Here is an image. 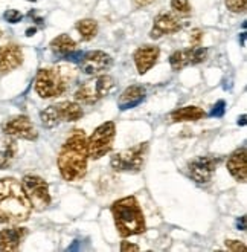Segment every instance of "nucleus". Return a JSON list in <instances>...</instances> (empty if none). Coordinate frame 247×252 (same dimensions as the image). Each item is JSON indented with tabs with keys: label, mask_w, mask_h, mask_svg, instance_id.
Listing matches in <instances>:
<instances>
[{
	"label": "nucleus",
	"mask_w": 247,
	"mask_h": 252,
	"mask_svg": "<svg viewBox=\"0 0 247 252\" xmlns=\"http://www.w3.org/2000/svg\"><path fill=\"white\" fill-rule=\"evenodd\" d=\"M208 57V49L201 46H191L188 49L176 51L169 57V64L172 70H182L186 66H194L203 63Z\"/></svg>",
	"instance_id": "9b49d317"
},
{
	"label": "nucleus",
	"mask_w": 247,
	"mask_h": 252,
	"mask_svg": "<svg viewBox=\"0 0 247 252\" xmlns=\"http://www.w3.org/2000/svg\"><path fill=\"white\" fill-rule=\"evenodd\" d=\"M113 66V58L103 51L87 52L80 62V67L87 75H98Z\"/></svg>",
	"instance_id": "ddd939ff"
},
{
	"label": "nucleus",
	"mask_w": 247,
	"mask_h": 252,
	"mask_svg": "<svg viewBox=\"0 0 247 252\" xmlns=\"http://www.w3.org/2000/svg\"><path fill=\"white\" fill-rule=\"evenodd\" d=\"M77 31L80 32L81 38L82 40H92L96 37L98 34V23L92 19H84V20H80L77 25Z\"/></svg>",
	"instance_id": "5701e85b"
},
{
	"label": "nucleus",
	"mask_w": 247,
	"mask_h": 252,
	"mask_svg": "<svg viewBox=\"0 0 247 252\" xmlns=\"http://www.w3.org/2000/svg\"><path fill=\"white\" fill-rule=\"evenodd\" d=\"M226 248L232 252H246L247 251V246L240 242V240H226Z\"/></svg>",
	"instance_id": "bb28decb"
},
{
	"label": "nucleus",
	"mask_w": 247,
	"mask_h": 252,
	"mask_svg": "<svg viewBox=\"0 0 247 252\" xmlns=\"http://www.w3.org/2000/svg\"><path fill=\"white\" fill-rule=\"evenodd\" d=\"M51 49L58 55L67 57V55H72L77 51V43L67 34H61L51 41Z\"/></svg>",
	"instance_id": "412c9836"
},
{
	"label": "nucleus",
	"mask_w": 247,
	"mask_h": 252,
	"mask_svg": "<svg viewBox=\"0 0 247 252\" xmlns=\"http://www.w3.org/2000/svg\"><path fill=\"white\" fill-rule=\"evenodd\" d=\"M171 8L180 16H188L191 12L190 0H171Z\"/></svg>",
	"instance_id": "b1692460"
},
{
	"label": "nucleus",
	"mask_w": 247,
	"mask_h": 252,
	"mask_svg": "<svg viewBox=\"0 0 247 252\" xmlns=\"http://www.w3.org/2000/svg\"><path fill=\"white\" fill-rule=\"evenodd\" d=\"M35 31H37L35 28H29L27 31H26V35H27V37H31V35H34V34H35Z\"/></svg>",
	"instance_id": "473e14b6"
},
{
	"label": "nucleus",
	"mask_w": 247,
	"mask_h": 252,
	"mask_svg": "<svg viewBox=\"0 0 247 252\" xmlns=\"http://www.w3.org/2000/svg\"><path fill=\"white\" fill-rule=\"evenodd\" d=\"M22 187L34 210L43 211L51 205L49 185L45 179H41V177L34 176V174H27L23 177Z\"/></svg>",
	"instance_id": "1a4fd4ad"
},
{
	"label": "nucleus",
	"mask_w": 247,
	"mask_h": 252,
	"mask_svg": "<svg viewBox=\"0 0 247 252\" xmlns=\"http://www.w3.org/2000/svg\"><path fill=\"white\" fill-rule=\"evenodd\" d=\"M148 155V142L137 144L111 156L110 165L114 171L121 173H137L142 170Z\"/></svg>",
	"instance_id": "423d86ee"
},
{
	"label": "nucleus",
	"mask_w": 247,
	"mask_h": 252,
	"mask_svg": "<svg viewBox=\"0 0 247 252\" xmlns=\"http://www.w3.org/2000/svg\"><path fill=\"white\" fill-rule=\"evenodd\" d=\"M3 131L11 138H20L27 141H35L38 133L27 116H14L3 124Z\"/></svg>",
	"instance_id": "f8f14e48"
},
{
	"label": "nucleus",
	"mask_w": 247,
	"mask_h": 252,
	"mask_svg": "<svg viewBox=\"0 0 247 252\" xmlns=\"http://www.w3.org/2000/svg\"><path fill=\"white\" fill-rule=\"evenodd\" d=\"M3 17H5V20L9 22V23H19V22L23 19L22 12L17 11V9H8V11L3 14Z\"/></svg>",
	"instance_id": "a878e982"
},
{
	"label": "nucleus",
	"mask_w": 247,
	"mask_h": 252,
	"mask_svg": "<svg viewBox=\"0 0 247 252\" xmlns=\"http://www.w3.org/2000/svg\"><path fill=\"white\" fill-rule=\"evenodd\" d=\"M140 248L137 245H132V243H128V242H122L121 245V251H139Z\"/></svg>",
	"instance_id": "c756f323"
},
{
	"label": "nucleus",
	"mask_w": 247,
	"mask_h": 252,
	"mask_svg": "<svg viewBox=\"0 0 247 252\" xmlns=\"http://www.w3.org/2000/svg\"><path fill=\"white\" fill-rule=\"evenodd\" d=\"M75 80V72L70 66H55L40 69L35 78V92L41 98L61 96Z\"/></svg>",
	"instance_id": "20e7f679"
},
{
	"label": "nucleus",
	"mask_w": 247,
	"mask_h": 252,
	"mask_svg": "<svg viewBox=\"0 0 247 252\" xmlns=\"http://www.w3.org/2000/svg\"><path fill=\"white\" fill-rule=\"evenodd\" d=\"M32 205L29 202L22 182L14 177L0 179V221L22 223L31 216Z\"/></svg>",
	"instance_id": "f03ea898"
},
{
	"label": "nucleus",
	"mask_w": 247,
	"mask_h": 252,
	"mask_svg": "<svg viewBox=\"0 0 247 252\" xmlns=\"http://www.w3.org/2000/svg\"><path fill=\"white\" fill-rule=\"evenodd\" d=\"M27 235L26 228L14 226L0 231V251H17Z\"/></svg>",
	"instance_id": "a211bd4d"
},
{
	"label": "nucleus",
	"mask_w": 247,
	"mask_h": 252,
	"mask_svg": "<svg viewBox=\"0 0 247 252\" xmlns=\"http://www.w3.org/2000/svg\"><path fill=\"white\" fill-rule=\"evenodd\" d=\"M16 153H17V142L12 138H6L3 141L2 153H0V170H5L6 167H9Z\"/></svg>",
	"instance_id": "4be33fe9"
},
{
	"label": "nucleus",
	"mask_w": 247,
	"mask_h": 252,
	"mask_svg": "<svg viewBox=\"0 0 247 252\" xmlns=\"http://www.w3.org/2000/svg\"><path fill=\"white\" fill-rule=\"evenodd\" d=\"M111 214L114 225L122 239L132 235H139L145 231V217L142 208L135 196L122 197L113 202Z\"/></svg>",
	"instance_id": "7ed1b4c3"
},
{
	"label": "nucleus",
	"mask_w": 247,
	"mask_h": 252,
	"mask_svg": "<svg viewBox=\"0 0 247 252\" xmlns=\"http://www.w3.org/2000/svg\"><path fill=\"white\" fill-rule=\"evenodd\" d=\"M180 22L176 16H172L169 12H162L154 19L153 28L150 31V37L153 40H157L164 35H171V34H176L180 31Z\"/></svg>",
	"instance_id": "4468645a"
},
{
	"label": "nucleus",
	"mask_w": 247,
	"mask_h": 252,
	"mask_svg": "<svg viewBox=\"0 0 247 252\" xmlns=\"http://www.w3.org/2000/svg\"><path fill=\"white\" fill-rule=\"evenodd\" d=\"M238 228H241V231L246 229V217H244V216L241 217V221L238 220Z\"/></svg>",
	"instance_id": "2f4dec72"
},
{
	"label": "nucleus",
	"mask_w": 247,
	"mask_h": 252,
	"mask_svg": "<svg viewBox=\"0 0 247 252\" xmlns=\"http://www.w3.org/2000/svg\"><path fill=\"white\" fill-rule=\"evenodd\" d=\"M145 98V89L142 86H130L119 96L118 106L121 110H128L139 106Z\"/></svg>",
	"instance_id": "6ab92c4d"
},
{
	"label": "nucleus",
	"mask_w": 247,
	"mask_h": 252,
	"mask_svg": "<svg viewBox=\"0 0 247 252\" xmlns=\"http://www.w3.org/2000/svg\"><path fill=\"white\" fill-rule=\"evenodd\" d=\"M84 115L82 109L77 102L70 101H61L46 107L40 113L41 123L48 128H54L56 126H60L61 123H74L81 120Z\"/></svg>",
	"instance_id": "39448f33"
},
{
	"label": "nucleus",
	"mask_w": 247,
	"mask_h": 252,
	"mask_svg": "<svg viewBox=\"0 0 247 252\" xmlns=\"http://www.w3.org/2000/svg\"><path fill=\"white\" fill-rule=\"evenodd\" d=\"M226 6L232 12H244L247 6V0H226Z\"/></svg>",
	"instance_id": "393cba45"
},
{
	"label": "nucleus",
	"mask_w": 247,
	"mask_h": 252,
	"mask_svg": "<svg viewBox=\"0 0 247 252\" xmlns=\"http://www.w3.org/2000/svg\"><path fill=\"white\" fill-rule=\"evenodd\" d=\"M23 63V51L19 44H5L0 48V73H8Z\"/></svg>",
	"instance_id": "2eb2a0df"
},
{
	"label": "nucleus",
	"mask_w": 247,
	"mask_h": 252,
	"mask_svg": "<svg viewBox=\"0 0 247 252\" xmlns=\"http://www.w3.org/2000/svg\"><path fill=\"white\" fill-rule=\"evenodd\" d=\"M87 159L89 152H87V136L84 130H72L58 153L56 160L63 179L74 182L84 177L87 173Z\"/></svg>",
	"instance_id": "f257e3e1"
},
{
	"label": "nucleus",
	"mask_w": 247,
	"mask_h": 252,
	"mask_svg": "<svg viewBox=\"0 0 247 252\" xmlns=\"http://www.w3.org/2000/svg\"><path fill=\"white\" fill-rule=\"evenodd\" d=\"M220 162H221L220 158L198 156L188 164V173H190L191 179L195 181L197 184H208L212 179L217 167L220 165Z\"/></svg>",
	"instance_id": "9d476101"
},
{
	"label": "nucleus",
	"mask_w": 247,
	"mask_h": 252,
	"mask_svg": "<svg viewBox=\"0 0 247 252\" xmlns=\"http://www.w3.org/2000/svg\"><path fill=\"white\" fill-rule=\"evenodd\" d=\"M116 136V126L113 121H107L95 128V131L87 139V152H89V158L93 160L101 159L106 156L111 148L113 141Z\"/></svg>",
	"instance_id": "0eeeda50"
},
{
	"label": "nucleus",
	"mask_w": 247,
	"mask_h": 252,
	"mask_svg": "<svg viewBox=\"0 0 247 252\" xmlns=\"http://www.w3.org/2000/svg\"><path fill=\"white\" fill-rule=\"evenodd\" d=\"M114 87V81L109 75H99L92 81H87L75 92V101L81 104H95L107 96Z\"/></svg>",
	"instance_id": "6e6552de"
},
{
	"label": "nucleus",
	"mask_w": 247,
	"mask_h": 252,
	"mask_svg": "<svg viewBox=\"0 0 247 252\" xmlns=\"http://www.w3.org/2000/svg\"><path fill=\"white\" fill-rule=\"evenodd\" d=\"M206 112L197 106H186L169 113L168 120L171 123H185V121H198L206 118Z\"/></svg>",
	"instance_id": "aec40b11"
},
{
	"label": "nucleus",
	"mask_w": 247,
	"mask_h": 252,
	"mask_svg": "<svg viewBox=\"0 0 247 252\" xmlns=\"http://www.w3.org/2000/svg\"><path fill=\"white\" fill-rule=\"evenodd\" d=\"M229 173L232 174L235 181L238 182H246L247 179V156H246V147H241L235 150L227 159L226 164Z\"/></svg>",
	"instance_id": "dca6fc26"
},
{
	"label": "nucleus",
	"mask_w": 247,
	"mask_h": 252,
	"mask_svg": "<svg viewBox=\"0 0 247 252\" xmlns=\"http://www.w3.org/2000/svg\"><path fill=\"white\" fill-rule=\"evenodd\" d=\"M153 2H156V0H135V6L136 8H143V6H148V5H151Z\"/></svg>",
	"instance_id": "7c9ffc66"
},
{
	"label": "nucleus",
	"mask_w": 247,
	"mask_h": 252,
	"mask_svg": "<svg viewBox=\"0 0 247 252\" xmlns=\"http://www.w3.org/2000/svg\"><path fill=\"white\" fill-rule=\"evenodd\" d=\"M0 37H2V31H0Z\"/></svg>",
	"instance_id": "72a5a7b5"
},
{
	"label": "nucleus",
	"mask_w": 247,
	"mask_h": 252,
	"mask_svg": "<svg viewBox=\"0 0 247 252\" xmlns=\"http://www.w3.org/2000/svg\"><path fill=\"white\" fill-rule=\"evenodd\" d=\"M159 54H161V51H159L157 46H142L135 52V64L140 75L147 73L157 63Z\"/></svg>",
	"instance_id": "f3484780"
},
{
	"label": "nucleus",
	"mask_w": 247,
	"mask_h": 252,
	"mask_svg": "<svg viewBox=\"0 0 247 252\" xmlns=\"http://www.w3.org/2000/svg\"><path fill=\"white\" fill-rule=\"evenodd\" d=\"M223 113H224V101H219V102H217V104L214 106L211 115H212V116H217V118H220V116H223Z\"/></svg>",
	"instance_id": "c85d7f7f"
},
{
	"label": "nucleus",
	"mask_w": 247,
	"mask_h": 252,
	"mask_svg": "<svg viewBox=\"0 0 247 252\" xmlns=\"http://www.w3.org/2000/svg\"><path fill=\"white\" fill-rule=\"evenodd\" d=\"M203 40V31L198 28L192 29V31L190 32V43L191 46H200V43Z\"/></svg>",
	"instance_id": "cd10ccee"
}]
</instances>
